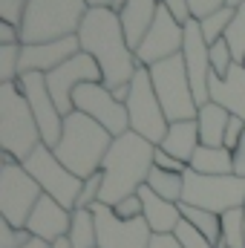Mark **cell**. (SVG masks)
<instances>
[{
  "instance_id": "17",
  "label": "cell",
  "mask_w": 245,
  "mask_h": 248,
  "mask_svg": "<svg viewBox=\"0 0 245 248\" xmlns=\"http://www.w3.org/2000/svg\"><path fill=\"white\" fill-rule=\"evenodd\" d=\"M78 52H81V41H78V35H72V38H61V41H49V44H29V46H23L20 75H26V72L49 75V72L58 69L61 63L72 61Z\"/></svg>"
},
{
  "instance_id": "46",
  "label": "cell",
  "mask_w": 245,
  "mask_h": 248,
  "mask_svg": "<svg viewBox=\"0 0 245 248\" xmlns=\"http://www.w3.org/2000/svg\"><path fill=\"white\" fill-rule=\"evenodd\" d=\"M240 3H243V0H228V6H231V9H237Z\"/></svg>"
},
{
  "instance_id": "7",
  "label": "cell",
  "mask_w": 245,
  "mask_h": 248,
  "mask_svg": "<svg viewBox=\"0 0 245 248\" xmlns=\"http://www.w3.org/2000/svg\"><path fill=\"white\" fill-rule=\"evenodd\" d=\"M127 116H130V130L138 133L141 139L153 141L156 147L165 141L168 136V116L162 110V101L153 90V81H150V69L147 66H138L133 81H130V98H127Z\"/></svg>"
},
{
  "instance_id": "42",
  "label": "cell",
  "mask_w": 245,
  "mask_h": 248,
  "mask_svg": "<svg viewBox=\"0 0 245 248\" xmlns=\"http://www.w3.org/2000/svg\"><path fill=\"white\" fill-rule=\"evenodd\" d=\"M234 176L245 179V136H243V141H240V147L234 150Z\"/></svg>"
},
{
  "instance_id": "23",
  "label": "cell",
  "mask_w": 245,
  "mask_h": 248,
  "mask_svg": "<svg viewBox=\"0 0 245 248\" xmlns=\"http://www.w3.org/2000/svg\"><path fill=\"white\" fill-rule=\"evenodd\" d=\"M196 124H199V141H202V147H225V130L231 124V113L228 110H222L219 104L208 101V104L199 107Z\"/></svg>"
},
{
  "instance_id": "2",
  "label": "cell",
  "mask_w": 245,
  "mask_h": 248,
  "mask_svg": "<svg viewBox=\"0 0 245 248\" xmlns=\"http://www.w3.org/2000/svg\"><path fill=\"white\" fill-rule=\"evenodd\" d=\"M153 156H156V144L141 139L133 130L113 139V147H110V153L104 156V165H101L104 187H101L98 202L116 208L122 199L138 193L147 185V176L153 170Z\"/></svg>"
},
{
  "instance_id": "36",
  "label": "cell",
  "mask_w": 245,
  "mask_h": 248,
  "mask_svg": "<svg viewBox=\"0 0 245 248\" xmlns=\"http://www.w3.org/2000/svg\"><path fill=\"white\" fill-rule=\"evenodd\" d=\"M113 211H116V217H119V219H138V217H144V202H141V196H138V193H133V196L122 199Z\"/></svg>"
},
{
  "instance_id": "8",
  "label": "cell",
  "mask_w": 245,
  "mask_h": 248,
  "mask_svg": "<svg viewBox=\"0 0 245 248\" xmlns=\"http://www.w3.org/2000/svg\"><path fill=\"white\" fill-rule=\"evenodd\" d=\"M182 205L202 208L211 214H225L234 208H245V179L240 176H202L187 168L184 173Z\"/></svg>"
},
{
  "instance_id": "20",
  "label": "cell",
  "mask_w": 245,
  "mask_h": 248,
  "mask_svg": "<svg viewBox=\"0 0 245 248\" xmlns=\"http://www.w3.org/2000/svg\"><path fill=\"white\" fill-rule=\"evenodd\" d=\"M138 196H141V202H144V219H147L150 231H153V234H173L176 225L182 222V205L156 196L147 185L138 190Z\"/></svg>"
},
{
  "instance_id": "37",
  "label": "cell",
  "mask_w": 245,
  "mask_h": 248,
  "mask_svg": "<svg viewBox=\"0 0 245 248\" xmlns=\"http://www.w3.org/2000/svg\"><path fill=\"white\" fill-rule=\"evenodd\" d=\"M187 6H190V17H193V20H205L208 15L225 9L228 0H187Z\"/></svg>"
},
{
  "instance_id": "5",
  "label": "cell",
  "mask_w": 245,
  "mask_h": 248,
  "mask_svg": "<svg viewBox=\"0 0 245 248\" xmlns=\"http://www.w3.org/2000/svg\"><path fill=\"white\" fill-rule=\"evenodd\" d=\"M87 12L90 6L84 0H29L26 17L20 26V41L23 46H29V44L72 38L81 32Z\"/></svg>"
},
{
  "instance_id": "44",
  "label": "cell",
  "mask_w": 245,
  "mask_h": 248,
  "mask_svg": "<svg viewBox=\"0 0 245 248\" xmlns=\"http://www.w3.org/2000/svg\"><path fill=\"white\" fill-rule=\"evenodd\" d=\"M23 248H49V243H44V240H38V237H32V240H29V243H26Z\"/></svg>"
},
{
  "instance_id": "27",
  "label": "cell",
  "mask_w": 245,
  "mask_h": 248,
  "mask_svg": "<svg viewBox=\"0 0 245 248\" xmlns=\"http://www.w3.org/2000/svg\"><path fill=\"white\" fill-rule=\"evenodd\" d=\"M182 217L199 231V234H205L216 248L222 246V219H219V214H211V211H202V208L182 205Z\"/></svg>"
},
{
  "instance_id": "34",
  "label": "cell",
  "mask_w": 245,
  "mask_h": 248,
  "mask_svg": "<svg viewBox=\"0 0 245 248\" xmlns=\"http://www.w3.org/2000/svg\"><path fill=\"white\" fill-rule=\"evenodd\" d=\"M32 240V234L26 228H15L6 219H0V248H23Z\"/></svg>"
},
{
  "instance_id": "31",
  "label": "cell",
  "mask_w": 245,
  "mask_h": 248,
  "mask_svg": "<svg viewBox=\"0 0 245 248\" xmlns=\"http://www.w3.org/2000/svg\"><path fill=\"white\" fill-rule=\"evenodd\" d=\"M211 69H214V75L216 78H225L228 72H231V66H234V52H231V46H228V41L222 38V41H216L214 46H211Z\"/></svg>"
},
{
  "instance_id": "35",
  "label": "cell",
  "mask_w": 245,
  "mask_h": 248,
  "mask_svg": "<svg viewBox=\"0 0 245 248\" xmlns=\"http://www.w3.org/2000/svg\"><path fill=\"white\" fill-rule=\"evenodd\" d=\"M101 187H104V173H92L90 179H84V190L78 196V208H92L101 199Z\"/></svg>"
},
{
  "instance_id": "32",
  "label": "cell",
  "mask_w": 245,
  "mask_h": 248,
  "mask_svg": "<svg viewBox=\"0 0 245 248\" xmlns=\"http://www.w3.org/2000/svg\"><path fill=\"white\" fill-rule=\"evenodd\" d=\"M173 237L182 243V248H216L211 240H208V237H205V234H199V231H196V228L184 219V217H182V222L176 225Z\"/></svg>"
},
{
  "instance_id": "47",
  "label": "cell",
  "mask_w": 245,
  "mask_h": 248,
  "mask_svg": "<svg viewBox=\"0 0 245 248\" xmlns=\"http://www.w3.org/2000/svg\"><path fill=\"white\" fill-rule=\"evenodd\" d=\"M243 66H245V63H243Z\"/></svg>"
},
{
  "instance_id": "25",
  "label": "cell",
  "mask_w": 245,
  "mask_h": 248,
  "mask_svg": "<svg viewBox=\"0 0 245 248\" xmlns=\"http://www.w3.org/2000/svg\"><path fill=\"white\" fill-rule=\"evenodd\" d=\"M69 248H98V228H95V214L90 208H75L72 211V225H69Z\"/></svg>"
},
{
  "instance_id": "13",
  "label": "cell",
  "mask_w": 245,
  "mask_h": 248,
  "mask_svg": "<svg viewBox=\"0 0 245 248\" xmlns=\"http://www.w3.org/2000/svg\"><path fill=\"white\" fill-rule=\"evenodd\" d=\"M95 214L98 228V248H150L153 231L144 217L138 219H119L116 211L104 202H95L90 208Z\"/></svg>"
},
{
  "instance_id": "16",
  "label": "cell",
  "mask_w": 245,
  "mask_h": 248,
  "mask_svg": "<svg viewBox=\"0 0 245 248\" xmlns=\"http://www.w3.org/2000/svg\"><path fill=\"white\" fill-rule=\"evenodd\" d=\"M211 46L208 41L202 38V29H199V20H190L184 26V46H182V58H184V66H187V78H190V87H193V95L202 104L211 101L208 95V84H211Z\"/></svg>"
},
{
  "instance_id": "9",
  "label": "cell",
  "mask_w": 245,
  "mask_h": 248,
  "mask_svg": "<svg viewBox=\"0 0 245 248\" xmlns=\"http://www.w3.org/2000/svg\"><path fill=\"white\" fill-rule=\"evenodd\" d=\"M23 168L29 170V176L41 185V190L46 196H52L55 202H61L66 211H75L78 208V196L84 190V179H78L69 168H63L61 159L55 156L52 147L41 144L26 162Z\"/></svg>"
},
{
  "instance_id": "43",
  "label": "cell",
  "mask_w": 245,
  "mask_h": 248,
  "mask_svg": "<svg viewBox=\"0 0 245 248\" xmlns=\"http://www.w3.org/2000/svg\"><path fill=\"white\" fill-rule=\"evenodd\" d=\"M90 9H113V3L116 0H84Z\"/></svg>"
},
{
  "instance_id": "14",
  "label": "cell",
  "mask_w": 245,
  "mask_h": 248,
  "mask_svg": "<svg viewBox=\"0 0 245 248\" xmlns=\"http://www.w3.org/2000/svg\"><path fill=\"white\" fill-rule=\"evenodd\" d=\"M104 75L98 69V63L92 61L87 52H78L72 61L61 63L58 69H52L46 75V87H49V95L55 98L61 116L66 119L69 113H75V104H72V95L81 84H101Z\"/></svg>"
},
{
  "instance_id": "6",
  "label": "cell",
  "mask_w": 245,
  "mask_h": 248,
  "mask_svg": "<svg viewBox=\"0 0 245 248\" xmlns=\"http://www.w3.org/2000/svg\"><path fill=\"white\" fill-rule=\"evenodd\" d=\"M150 69V81H153V90L162 101V110L168 116V122H193L199 116V101L193 95V87H190V78H187V66L184 58H168L162 63H153L147 66Z\"/></svg>"
},
{
  "instance_id": "26",
  "label": "cell",
  "mask_w": 245,
  "mask_h": 248,
  "mask_svg": "<svg viewBox=\"0 0 245 248\" xmlns=\"http://www.w3.org/2000/svg\"><path fill=\"white\" fill-rule=\"evenodd\" d=\"M147 187H150L156 196H162V199H168V202L182 205L184 173H170V170H162V168H156V165H153V170H150V176H147Z\"/></svg>"
},
{
  "instance_id": "45",
  "label": "cell",
  "mask_w": 245,
  "mask_h": 248,
  "mask_svg": "<svg viewBox=\"0 0 245 248\" xmlns=\"http://www.w3.org/2000/svg\"><path fill=\"white\" fill-rule=\"evenodd\" d=\"M49 248H69V240L63 237V240H58V243H52V246H49Z\"/></svg>"
},
{
  "instance_id": "22",
  "label": "cell",
  "mask_w": 245,
  "mask_h": 248,
  "mask_svg": "<svg viewBox=\"0 0 245 248\" xmlns=\"http://www.w3.org/2000/svg\"><path fill=\"white\" fill-rule=\"evenodd\" d=\"M168 156H173V159H179L182 165L190 168V159H193V153L202 147V141H199V124L196 119L193 122H173L168 127V136H165V141L159 144Z\"/></svg>"
},
{
  "instance_id": "15",
  "label": "cell",
  "mask_w": 245,
  "mask_h": 248,
  "mask_svg": "<svg viewBox=\"0 0 245 248\" xmlns=\"http://www.w3.org/2000/svg\"><path fill=\"white\" fill-rule=\"evenodd\" d=\"M17 87H20V93L26 95L32 113H35V122H38L41 136H44V144L55 150L58 141H61V133H63V116H61V110H58V104H55V98L49 95L46 75H41V72H26V75H20Z\"/></svg>"
},
{
  "instance_id": "18",
  "label": "cell",
  "mask_w": 245,
  "mask_h": 248,
  "mask_svg": "<svg viewBox=\"0 0 245 248\" xmlns=\"http://www.w3.org/2000/svg\"><path fill=\"white\" fill-rule=\"evenodd\" d=\"M69 225H72V211H66L61 202H55L52 196H41V202L35 205L29 222H26V231L44 243H58L69 234Z\"/></svg>"
},
{
  "instance_id": "10",
  "label": "cell",
  "mask_w": 245,
  "mask_h": 248,
  "mask_svg": "<svg viewBox=\"0 0 245 248\" xmlns=\"http://www.w3.org/2000/svg\"><path fill=\"white\" fill-rule=\"evenodd\" d=\"M41 196V185L29 176V170L20 162L0 165V219H6L15 228H26Z\"/></svg>"
},
{
  "instance_id": "41",
  "label": "cell",
  "mask_w": 245,
  "mask_h": 248,
  "mask_svg": "<svg viewBox=\"0 0 245 248\" xmlns=\"http://www.w3.org/2000/svg\"><path fill=\"white\" fill-rule=\"evenodd\" d=\"M150 248H182V243H179L173 234H153Z\"/></svg>"
},
{
  "instance_id": "40",
  "label": "cell",
  "mask_w": 245,
  "mask_h": 248,
  "mask_svg": "<svg viewBox=\"0 0 245 248\" xmlns=\"http://www.w3.org/2000/svg\"><path fill=\"white\" fill-rule=\"evenodd\" d=\"M15 44H23L20 41V29L0 20V46H15Z\"/></svg>"
},
{
  "instance_id": "28",
  "label": "cell",
  "mask_w": 245,
  "mask_h": 248,
  "mask_svg": "<svg viewBox=\"0 0 245 248\" xmlns=\"http://www.w3.org/2000/svg\"><path fill=\"white\" fill-rule=\"evenodd\" d=\"M219 219H222V246L219 248H245V208L225 211Z\"/></svg>"
},
{
  "instance_id": "29",
  "label": "cell",
  "mask_w": 245,
  "mask_h": 248,
  "mask_svg": "<svg viewBox=\"0 0 245 248\" xmlns=\"http://www.w3.org/2000/svg\"><path fill=\"white\" fill-rule=\"evenodd\" d=\"M231 20H234V9H231V6H225V9H219V12L208 15L205 20H199L202 38L208 41V46H214L216 41H222V38H225V32H228Z\"/></svg>"
},
{
  "instance_id": "1",
  "label": "cell",
  "mask_w": 245,
  "mask_h": 248,
  "mask_svg": "<svg viewBox=\"0 0 245 248\" xmlns=\"http://www.w3.org/2000/svg\"><path fill=\"white\" fill-rule=\"evenodd\" d=\"M78 41H81V52H87L98 63V69L104 75L101 84L107 90H119V87L133 81V75L138 69V61H136L133 46L127 44L119 12H113V9H90L84 23H81Z\"/></svg>"
},
{
  "instance_id": "24",
  "label": "cell",
  "mask_w": 245,
  "mask_h": 248,
  "mask_svg": "<svg viewBox=\"0 0 245 248\" xmlns=\"http://www.w3.org/2000/svg\"><path fill=\"white\" fill-rule=\"evenodd\" d=\"M190 170H196L202 176H231L234 153L225 147H199L190 159Z\"/></svg>"
},
{
  "instance_id": "19",
  "label": "cell",
  "mask_w": 245,
  "mask_h": 248,
  "mask_svg": "<svg viewBox=\"0 0 245 248\" xmlns=\"http://www.w3.org/2000/svg\"><path fill=\"white\" fill-rule=\"evenodd\" d=\"M208 95H211L214 104H219V107L228 110L231 116L245 119V66L243 63H234L225 78L211 75Z\"/></svg>"
},
{
  "instance_id": "39",
  "label": "cell",
  "mask_w": 245,
  "mask_h": 248,
  "mask_svg": "<svg viewBox=\"0 0 245 248\" xmlns=\"http://www.w3.org/2000/svg\"><path fill=\"white\" fill-rule=\"evenodd\" d=\"M159 3H162V6H165L179 23H182V26H187V23L193 20V17H190V6H187V0H159Z\"/></svg>"
},
{
  "instance_id": "33",
  "label": "cell",
  "mask_w": 245,
  "mask_h": 248,
  "mask_svg": "<svg viewBox=\"0 0 245 248\" xmlns=\"http://www.w3.org/2000/svg\"><path fill=\"white\" fill-rule=\"evenodd\" d=\"M26 9H29V0H0V20L20 29L23 17H26Z\"/></svg>"
},
{
  "instance_id": "38",
  "label": "cell",
  "mask_w": 245,
  "mask_h": 248,
  "mask_svg": "<svg viewBox=\"0 0 245 248\" xmlns=\"http://www.w3.org/2000/svg\"><path fill=\"white\" fill-rule=\"evenodd\" d=\"M153 165H156V168H162V170H170V173H187V165H182V162H179V159H173V156H168L162 147H156Z\"/></svg>"
},
{
  "instance_id": "12",
  "label": "cell",
  "mask_w": 245,
  "mask_h": 248,
  "mask_svg": "<svg viewBox=\"0 0 245 248\" xmlns=\"http://www.w3.org/2000/svg\"><path fill=\"white\" fill-rule=\"evenodd\" d=\"M182 46H184V26L165 6H159L156 20L150 23L147 35L141 38V44L136 49V61H138V66H153V63H162L168 58L182 55Z\"/></svg>"
},
{
  "instance_id": "21",
  "label": "cell",
  "mask_w": 245,
  "mask_h": 248,
  "mask_svg": "<svg viewBox=\"0 0 245 248\" xmlns=\"http://www.w3.org/2000/svg\"><path fill=\"white\" fill-rule=\"evenodd\" d=\"M159 0H127L124 9L119 12L122 17V26H124V35H127V44L133 46V52L138 49L141 38L147 35L150 23L156 20V12H159Z\"/></svg>"
},
{
  "instance_id": "4",
  "label": "cell",
  "mask_w": 245,
  "mask_h": 248,
  "mask_svg": "<svg viewBox=\"0 0 245 248\" xmlns=\"http://www.w3.org/2000/svg\"><path fill=\"white\" fill-rule=\"evenodd\" d=\"M44 144L35 113L17 84H0V150L20 165Z\"/></svg>"
},
{
  "instance_id": "3",
  "label": "cell",
  "mask_w": 245,
  "mask_h": 248,
  "mask_svg": "<svg viewBox=\"0 0 245 248\" xmlns=\"http://www.w3.org/2000/svg\"><path fill=\"white\" fill-rule=\"evenodd\" d=\"M110 147H113V136L98 122L75 110L63 119V133L55 147V156L78 179H90L92 173L101 170Z\"/></svg>"
},
{
  "instance_id": "11",
  "label": "cell",
  "mask_w": 245,
  "mask_h": 248,
  "mask_svg": "<svg viewBox=\"0 0 245 248\" xmlns=\"http://www.w3.org/2000/svg\"><path fill=\"white\" fill-rule=\"evenodd\" d=\"M72 104L78 113L90 116L92 122H98L113 139H119L124 133H130V116H127V104H119L113 98V93L104 84H81L72 95Z\"/></svg>"
},
{
  "instance_id": "30",
  "label": "cell",
  "mask_w": 245,
  "mask_h": 248,
  "mask_svg": "<svg viewBox=\"0 0 245 248\" xmlns=\"http://www.w3.org/2000/svg\"><path fill=\"white\" fill-rule=\"evenodd\" d=\"M225 41L234 52V61L237 63H245V0L234 9V20L225 32Z\"/></svg>"
}]
</instances>
